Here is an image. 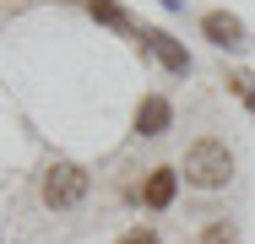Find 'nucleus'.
<instances>
[{
	"label": "nucleus",
	"instance_id": "1",
	"mask_svg": "<svg viewBox=\"0 0 255 244\" xmlns=\"http://www.w3.org/2000/svg\"><path fill=\"white\" fill-rule=\"evenodd\" d=\"M179 174H185V185H196V190H223V185L234 179V152H228V141H217V136L190 141Z\"/></svg>",
	"mask_w": 255,
	"mask_h": 244
},
{
	"label": "nucleus",
	"instance_id": "2",
	"mask_svg": "<svg viewBox=\"0 0 255 244\" xmlns=\"http://www.w3.org/2000/svg\"><path fill=\"white\" fill-rule=\"evenodd\" d=\"M87 168L82 163H49V174H44V206L49 212H71V206H82L87 201Z\"/></svg>",
	"mask_w": 255,
	"mask_h": 244
},
{
	"label": "nucleus",
	"instance_id": "3",
	"mask_svg": "<svg viewBox=\"0 0 255 244\" xmlns=\"http://www.w3.org/2000/svg\"><path fill=\"white\" fill-rule=\"evenodd\" d=\"M201 33H206L217 49H234V54L250 44V38H245V22H239V16H228V11H206V16H201Z\"/></svg>",
	"mask_w": 255,
	"mask_h": 244
},
{
	"label": "nucleus",
	"instance_id": "4",
	"mask_svg": "<svg viewBox=\"0 0 255 244\" xmlns=\"http://www.w3.org/2000/svg\"><path fill=\"white\" fill-rule=\"evenodd\" d=\"M141 38H147V49H152V54L174 71V76H190V54H185V44H179V38H168L163 27H141Z\"/></svg>",
	"mask_w": 255,
	"mask_h": 244
},
{
	"label": "nucleus",
	"instance_id": "5",
	"mask_svg": "<svg viewBox=\"0 0 255 244\" xmlns=\"http://www.w3.org/2000/svg\"><path fill=\"white\" fill-rule=\"evenodd\" d=\"M168 125H174V109H168V98L147 93V98H141V109H136V136H163Z\"/></svg>",
	"mask_w": 255,
	"mask_h": 244
},
{
	"label": "nucleus",
	"instance_id": "6",
	"mask_svg": "<svg viewBox=\"0 0 255 244\" xmlns=\"http://www.w3.org/2000/svg\"><path fill=\"white\" fill-rule=\"evenodd\" d=\"M174 190H179V168H152L147 185H141V201L152 212H163V206H174Z\"/></svg>",
	"mask_w": 255,
	"mask_h": 244
},
{
	"label": "nucleus",
	"instance_id": "7",
	"mask_svg": "<svg viewBox=\"0 0 255 244\" xmlns=\"http://www.w3.org/2000/svg\"><path fill=\"white\" fill-rule=\"evenodd\" d=\"M196 244H239V228H234L228 217H212V223L201 228V239H196Z\"/></svg>",
	"mask_w": 255,
	"mask_h": 244
},
{
	"label": "nucleus",
	"instance_id": "8",
	"mask_svg": "<svg viewBox=\"0 0 255 244\" xmlns=\"http://www.w3.org/2000/svg\"><path fill=\"white\" fill-rule=\"evenodd\" d=\"M87 11L98 16L103 27H130V16H125V5H114V0H87Z\"/></svg>",
	"mask_w": 255,
	"mask_h": 244
},
{
	"label": "nucleus",
	"instance_id": "9",
	"mask_svg": "<svg viewBox=\"0 0 255 244\" xmlns=\"http://www.w3.org/2000/svg\"><path fill=\"white\" fill-rule=\"evenodd\" d=\"M114 244H157V234H152V228H141V223H136V228H125V234H120Z\"/></svg>",
	"mask_w": 255,
	"mask_h": 244
},
{
	"label": "nucleus",
	"instance_id": "10",
	"mask_svg": "<svg viewBox=\"0 0 255 244\" xmlns=\"http://www.w3.org/2000/svg\"><path fill=\"white\" fill-rule=\"evenodd\" d=\"M250 87H255V82H250V76H245V71H234V76H228V93H239V98H250Z\"/></svg>",
	"mask_w": 255,
	"mask_h": 244
},
{
	"label": "nucleus",
	"instance_id": "11",
	"mask_svg": "<svg viewBox=\"0 0 255 244\" xmlns=\"http://www.w3.org/2000/svg\"><path fill=\"white\" fill-rule=\"evenodd\" d=\"M245 109H250V114H255V87H250V98H245Z\"/></svg>",
	"mask_w": 255,
	"mask_h": 244
},
{
	"label": "nucleus",
	"instance_id": "12",
	"mask_svg": "<svg viewBox=\"0 0 255 244\" xmlns=\"http://www.w3.org/2000/svg\"><path fill=\"white\" fill-rule=\"evenodd\" d=\"M163 5H185V0H163Z\"/></svg>",
	"mask_w": 255,
	"mask_h": 244
}]
</instances>
